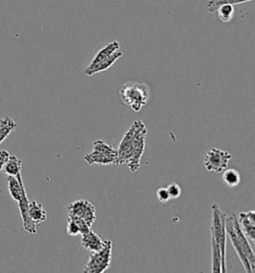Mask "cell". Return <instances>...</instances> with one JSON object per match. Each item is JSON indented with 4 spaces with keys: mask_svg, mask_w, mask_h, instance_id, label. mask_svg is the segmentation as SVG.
Listing matches in <instances>:
<instances>
[{
    "mask_svg": "<svg viewBox=\"0 0 255 273\" xmlns=\"http://www.w3.org/2000/svg\"><path fill=\"white\" fill-rule=\"evenodd\" d=\"M120 96L125 105L139 112L151 98V88L146 82L129 81L120 89Z\"/></svg>",
    "mask_w": 255,
    "mask_h": 273,
    "instance_id": "obj_1",
    "label": "cell"
},
{
    "mask_svg": "<svg viewBox=\"0 0 255 273\" xmlns=\"http://www.w3.org/2000/svg\"><path fill=\"white\" fill-rule=\"evenodd\" d=\"M85 161L90 164H100V165H111L117 164L118 156L116 155H110V154H104V153H96L90 152L85 156Z\"/></svg>",
    "mask_w": 255,
    "mask_h": 273,
    "instance_id": "obj_15",
    "label": "cell"
},
{
    "mask_svg": "<svg viewBox=\"0 0 255 273\" xmlns=\"http://www.w3.org/2000/svg\"><path fill=\"white\" fill-rule=\"evenodd\" d=\"M157 197L160 200V202L162 203H165L167 201L171 200L169 197V194L167 192V189L165 187H162V188H159L158 191H157Z\"/></svg>",
    "mask_w": 255,
    "mask_h": 273,
    "instance_id": "obj_28",
    "label": "cell"
},
{
    "mask_svg": "<svg viewBox=\"0 0 255 273\" xmlns=\"http://www.w3.org/2000/svg\"><path fill=\"white\" fill-rule=\"evenodd\" d=\"M82 239H81V245L83 249L91 251V252H96L99 251L104 247L106 240H103L96 232H94L91 229L89 232L81 234Z\"/></svg>",
    "mask_w": 255,
    "mask_h": 273,
    "instance_id": "obj_12",
    "label": "cell"
},
{
    "mask_svg": "<svg viewBox=\"0 0 255 273\" xmlns=\"http://www.w3.org/2000/svg\"><path fill=\"white\" fill-rule=\"evenodd\" d=\"M29 215L36 226L46 221V210L44 206L36 200L29 202Z\"/></svg>",
    "mask_w": 255,
    "mask_h": 273,
    "instance_id": "obj_16",
    "label": "cell"
},
{
    "mask_svg": "<svg viewBox=\"0 0 255 273\" xmlns=\"http://www.w3.org/2000/svg\"><path fill=\"white\" fill-rule=\"evenodd\" d=\"M7 185H8V191H9L11 198L15 200L16 202H18L19 199L21 198V196H22V193L25 191L23 179H22L21 173H19L16 176L8 175Z\"/></svg>",
    "mask_w": 255,
    "mask_h": 273,
    "instance_id": "obj_14",
    "label": "cell"
},
{
    "mask_svg": "<svg viewBox=\"0 0 255 273\" xmlns=\"http://www.w3.org/2000/svg\"><path fill=\"white\" fill-rule=\"evenodd\" d=\"M122 56H123V52L120 49L117 50L113 54H111L109 57L105 58L101 62H99L96 65H94L93 67H90V68L87 67L84 72H85V75H88V76H92V75H96V73L105 71V70L109 69L116 62L117 60L120 59Z\"/></svg>",
    "mask_w": 255,
    "mask_h": 273,
    "instance_id": "obj_13",
    "label": "cell"
},
{
    "mask_svg": "<svg viewBox=\"0 0 255 273\" xmlns=\"http://www.w3.org/2000/svg\"><path fill=\"white\" fill-rule=\"evenodd\" d=\"M211 271L222 272V255L219 244L211 236Z\"/></svg>",
    "mask_w": 255,
    "mask_h": 273,
    "instance_id": "obj_17",
    "label": "cell"
},
{
    "mask_svg": "<svg viewBox=\"0 0 255 273\" xmlns=\"http://www.w3.org/2000/svg\"><path fill=\"white\" fill-rule=\"evenodd\" d=\"M68 215H73L84 219L92 228L94 222L97 219L96 209L93 204L85 199H80L72 202L67 206Z\"/></svg>",
    "mask_w": 255,
    "mask_h": 273,
    "instance_id": "obj_6",
    "label": "cell"
},
{
    "mask_svg": "<svg viewBox=\"0 0 255 273\" xmlns=\"http://www.w3.org/2000/svg\"><path fill=\"white\" fill-rule=\"evenodd\" d=\"M67 234L70 236H77L80 234V229L77 226V224H75L73 220H71L68 218V224H67Z\"/></svg>",
    "mask_w": 255,
    "mask_h": 273,
    "instance_id": "obj_27",
    "label": "cell"
},
{
    "mask_svg": "<svg viewBox=\"0 0 255 273\" xmlns=\"http://www.w3.org/2000/svg\"><path fill=\"white\" fill-rule=\"evenodd\" d=\"M112 250L113 242L111 240H106L104 247L93 252L87 261L83 272L103 273L107 271L112 263Z\"/></svg>",
    "mask_w": 255,
    "mask_h": 273,
    "instance_id": "obj_3",
    "label": "cell"
},
{
    "mask_svg": "<svg viewBox=\"0 0 255 273\" xmlns=\"http://www.w3.org/2000/svg\"><path fill=\"white\" fill-rule=\"evenodd\" d=\"M217 16L222 22H230L234 15V7L231 4H224L217 8Z\"/></svg>",
    "mask_w": 255,
    "mask_h": 273,
    "instance_id": "obj_23",
    "label": "cell"
},
{
    "mask_svg": "<svg viewBox=\"0 0 255 273\" xmlns=\"http://www.w3.org/2000/svg\"><path fill=\"white\" fill-rule=\"evenodd\" d=\"M222 180L228 187H235L240 183V174L235 169H228L223 172Z\"/></svg>",
    "mask_w": 255,
    "mask_h": 273,
    "instance_id": "obj_22",
    "label": "cell"
},
{
    "mask_svg": "<svg viewBox=\"0 0 255 273\" xmlns=\"http://www.w3.org/2000/svg\"><path fill=\"white\" fill-rule=\"evenodd\" d=\"M29 198L27 196L26 190L22 193L21 198L18 201V207L21 214L22 222H23V229L30 233V234H36L37 233V226L32 221L29 215Z\"/></svg>",
    "mask_w": 255,
    "mask_h": 273,
    "instance_id": "obj_11",
    "label": "cell"
},
{
    "mask_svg": "<svg viewBox=\"0 0 255 273\" xmlns=\"http://www.w3.org/2000/svg\"><path fill=\"white\" fill-rule=\"evenodd\" d=\"M232 218H233V226L235 229V232L237 234V239H238V243L241 250L243 251L245 257L247 258L253 272L255 270V255L254 251H253V247L251 246L250 242L248 241V239L246 238V236L243 234L242 230L239 227V224L237 221V217L235 214H232Z\"/></svg>",
    "mask_w": 255,
    "mask_h": 273,
    "instance_id": "obj_10",
    "label": "cell"
},
{
    "mask_svg": "<svg viewBox=\"0 0 255 273\" xmlns=\"http://www.w3.org/2000/svg\"><path fill=\"white\" fill-rule=\"evenodd\" d=\"M237 221L243 234L246 236L251 246L255 244V212L250 210L247 212H240L236 215Z\"/></svg>",
    "mask_w": 255,
    "mask_h": 273,
    "instance_id": "obj_9",
    "label": "cell"
},
{
    "mask_svg": "<svg viewBox=\"0 0 255 273\" xmlns=\"http://www.w3.org/2000/svg\"><path fill=\"white\" fill-rule=\"evenodd\" d=\"M68 218L77 224V226L80 229V234L87 233V232H89L91 230V227L88 225V224L84 219H82L80 217H77V216H73V215H68Z\"/></svg>",
    "mask_w": 255,
    "mask_h": 273,
    "instance_id": "obj_25",
    "label": "cell"
},
{
    "mask_svg": "<svg viewBox=\"0 0 255 273\" xmlns=\"http://www.w3.org/2000/svg\"><path fill=\"white\" fill-rule=\"evenodd\" d=\"M253 0H209L207 2V9L209 13H214L218 7L224 4H231V5H235V4H240V3H245Z\"/></svg>",
    "mask_w": 255,
    "mask_h": 273,
    "instance_id": "obj_21",
    "label": "cell"
},
{
    "mask_svg": "<svg viewBox=\"0 0 255 273\" xmlns=\"http://www.w3.org/2000/svg\"><path fill=\"white\" fill-rule=\"evenodd\" d=\"M16 127V122L9 116L0 120V143L4 141Z\"/></svg>",
    "mask_w": 255,
    "mask_h": 273,
    "instance_id": "obj_20",
    "label": "cell"
},
{
    "mask_svg": "<svg viewBox=\"0 0 255 273\" xmlns=\"http://www.w3.org/2000/svg\"><path fill=\"white\" fill-rule=\"evenodd\" d=\"M212 210V219H211V226H210V232L211 236L217 241L219 244V247L221 250L222 255V272H226V213L223 212L217 204H213L211 207Z\"/></svg>",
    "mask_w": 255,
    "mask_h": 273,
    "instance_id": "obj_2",
    "label": "cell"
},
{
    "mask_svg": "<svg viewBox=\"0 0 255 273\" xmlns=\"http://www.w3.org/2000/svg\"><path fill=\"white\" fill-rule=\"evenodd\" d=\"M136 125V132L133 140V149H132V155L129 161L127 162L130 170L132 172H136L139 169L140 166V159L145 151L146 145V139L148 130L146 128V125L141 120L135 121Z\"/></svg>",
    "mask_w": 255,
    "mask_h": 273,
    "instance_id": "obj_4",
    "label": "cell"
},
{
    "mask_svg": "<svg viewBox=\"0 0 255 273\" xmlns=\"http://www.w3.org/2000/svg\"><path fill=\"white\" fill-rule=\"evenodd\" d=\"M136 132V125L135 122L130 127V129L125 133L122 141L120 142V146L118 151V160L117 164L123 165L129 161L132 155L133 149V140Z\"/></svg>",
    "mask_w": 255,
    "mask_h": 273,
    "instance_id": "obj_7",
    "label": "cell"
},
{
    "mask_svg": "<svg viewBox=\"0 0 255 273\" xmlns=\"http://www.w3.org/2000/svg\"><path fill=\"white\" fill-rule=\"evenodd\" d=\"M232 155L229 151L212 148L209 150L205 158V166L208 171L220 173L229 165Z\"/></svg>",
    "mask_w": 255,
    "mask_h": 273,
    "instance_id": "obj_5",
    "label": "cell"
},
{
    "mask_svg": "<svg viewBox=\"0 0 255 273\" xmlns=\"http://www.w3.org/2000/svg\"><path fill=\"white\" fill-rule=\"evenodd\" d=\"M9 152L6 151V150H2L0 151V171L3 169V166L4 164L6 163L8 157H9Z\"/></svg>",
    "mask_w": 255,
    "mask_h": 273,
    "instance_id": "obj_29",
    "label": "cell"
},
{
    "mask_svg": "<svg viewBox=\"0 0 255 273\" xmlns=\"http://www.w3.org/2000/svg\"><path fill=\"white\" fill-rule=\"evenodd\" d=\"M2 170H4V172L7 175L16 176V175L21 173L22 161L15 155H9Z\"/></svg>",
    "mask_w": 255,
    "mask_h": 273,
    "instance_id": "obj_19",
    "label": "cell"
},
{
    "mask_svg": "<svg viewBox=\"0 0 255 273\" xmlns=\"http://www.w3.org/2000/svg\"><path fill=\"white\" fill-rule=\"evenodd\" d=\"M92 152L96 153H104V154H110V155H116L118 156V151L111 145H109L107 142L103 140H97L94 143V148Z\"/></svg>",
    "mask_w": 255,
    "mask_h": 273,
    "instance_id": "obj_24",
    "label": "cell"
},
{
    "mask_svg": "<svg viewBox=\"0 0 255 273\" xmlns=\"http://www.w3.org/2000/svg\"><path fill=\"white\" fill-rule=\"evenodd\" d=\"M121 48V43L117 40H114L112 42H110L109 44H107L105 47H103L102 49L100 50L93 58V60L91 61V63L88 65V68L93 67L94 65H96L97 63L101 62L102 60H104L105 58L109 57L111 54H113L115 51Z\"/></svg>",
    "mask_w": 255,
    "mask_h": 273,
    "instance_id": "obj_18",
    "label": "cell"
},
{
    "mask_svg": "<svg viewBox=\"0 0 255 273\" xmlns=\"http://www.w3.org/2000/svg\"><path fill=\"white\" fill-rule=\"evenodd\" d=\"M225 229H226V235L228 237L230 238L231 242H232V246L235 250L238 258L240 259L243 267H244V270L246 272L252 273L253 270L247 260V258L245 257L243 251L240 249L239 246V243H238V239H237V234L235 232V229H234V226H233V218H232V215L231 216H226V224H225Z\"/></svg>",
    "mask_w": 255,
    "mask_h": 273,
    "instance_id": "obj_8",
    "label": "cell"
},
{
    "mask_svg": "<svg viewBox=\"0 0 255 273\" xmlns=\"http://www.w3.org/2000/svg\"><path fill=\"white\" fill-rule=\"evenodd\" d=\"M167 192L169 194V197L171 199H177L179 198L182 194V188L181 186L178 184V183H171L167 187Z\"/></svg>",
    "mask_w": 255,
    "mask_h": 273,
    "instance_id": "obj_26",
    "label": "cell"
}]
</instances>
